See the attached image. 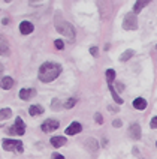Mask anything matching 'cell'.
<instances>
[{
  "label": "cell",
  "mask_w": 157,
  "mask_h": 159,
  "mask_svg": "<svg viewBox=\"0 0 157 159\" xmlns=\"http://www.w3.org/2000/svg\"><path fill=\"white\" fill-rule=\"evenodd\" d=\"M61 74V66L55 62H45L39 68V81L42 83H51Z\"/></svg>",
  "instance_id": "obj_1"
},
{
  "label": "cell",
  "mask_w": 157,
  "mask_h": 159,
  "mask_svg": "<svg viewBox=\"0 0 157 159\" xmlns=\"http://www.w3.org/2000/svg\"><path fill=\"white\" fill-rule=\"evenodd\" d=\"M54 26H55V30L59 33H61L63 36L69 38L70 41L75 39V29H73V26L70 23H68L66 20H63L60 15H57L54 18Z\"/></svg>",
  "instance_id": "obj_2"
},
{
  "label": "cell",
  "mask_w": 157,
  "mask_h": 159,
  "mask_svg": "<svg viewBox=\"0 0 157 159\" xmlns=\"http://www.w3.org/2000/svg\"><path fill=\"white\" fill-rule=\"evenodd\" d=\"M2 144H3V149L8 152H18V153H23L24 152V144L21 141H18V140H11V138H5L3 141H2Z\"/></svg>",
  "instance_id": "obj_3"
},
{
  "label": "cell",
  "mask_w": 157,
  "mask_h": 159,
  "mask_svg": "<svg viewBox=\"0 0 157 159\" xmlns=\"http://www.w3.org/2000/svg\"><path fill=\"white\" fill-rule=\"evenodd\" d=\"M8 134H11V135H24V132H26V125H24V120L21 119V117H17L15 119V123H14V126H11V128H8V131H6Z\"/></svg>",
  "instance_id": "obj_4"
},
{
  "label": "cell",
  "mask_w": 157,
  "mask_h": 159,
  "mask_svg": "<svg viewBox=\"0 0 157 159\" xmlns=\"http://www.w3.org/2000/svg\"><path fill=\"white\" fill-rule=\"evenodd\" d=\"M123 27H124L126 30H136V29H138V18H136V14L129 12V14L124 17Z\"/></svg>",
  "instance_id": "obj_5"
},
{
  "label": "cell",
  "mask_w": 157,
  "mask_h": 159,
  "mask_svg": "<svg viewBox=\"0 0 157 159\" xmlns=\"http://www.w3.org/2000/svg\"><path fill=\"white\" fill-rule=\"evenodd\" d=\"M59 126H60V122H59V120L48 119V120H45L44 123L41 125V129H42L44 132H52V131L59 129Z\"/></svg>",
  "instance_id": "obj_6"
},
{
  "label": "cell",
  "mask_w": 157,
  "mask_h": 159,
  "mask_svg": "<svg viewBox=\"0 0 157 159\" xmlns=\"http://www.w3.org/2000/svg\"><path fill=\"white\" fill-rule=\"evenodd\" d=\"M81 131H82V126H81V123H79V122H72V123L66 128L64 134H68V135H76V134H79Z\"/></svg>",
  "instance_id": "obj_7"
},
{
  "label": "cell",
  "mask_w": 157,
  "mask_h": 159,
  "mask_svg": "<svg viewBox=\"0 0 157 159\" xmlns=\"http://www.w3.org/2000/svg\"><path fill=\"white\" fill-rule=\"evenodd\" d=\"M129 137L132 140H139L141 138V126L139 123H132L129 128Z\"/></svg>",
  "instance_id": "obj_8"
},
{
  "label": "cell",
  "mask_w": 157,
  "mask_h": 159,
  "mask_svg": "<svg viewBox=\"0 0 157 159\" xmlns=\"http://www.w3.org/2000/svg\"><path fill=\"white\" fill-rule=\"evenodd\" d=\"M18 96L21 98L23 101H28L30 98H35L36 96V90L35 89H21Z\"/></svg>",
  "instance_id": "obj_9"
},
{
  "label": "cell",
  "mask_w": 157,
  "mask_h": 159,
  "mask_svg": "<svg viewBox=\"0 0 157 159\" xmlns=\"http://www.w3.org/2000/svg\"><path fill=\"white\" fill-rule=\"evenodd\" d=\"M11 50H9V44L8 39L3 35H0V56H9Z\"/></svg>",
  "instance_id": "obj_10"
},
{
  "label": "cell",
  "mask_w": 157,
  "mask_h": 159,
  "mask_svg": "<svg viewBox=\"0 0 157 159\" xmlns=\"http://www.w3.org/2000/svg\"><path fill=\"white\" fill-rule=\"evenodd\" d=\"M33 30H35V27H33V24H32L30 21H23V23L20 24V32H21L23 35H30Z\"/></svg>",
  "instance_id": "obj_11"
},
{
  "label": "cell",
  "mask_w": 157,
  "mask_h": 159,
  "mask_svg": "<svg viewBox=\"0 0 157 159\" xmlns=\"http://www.w3.org/2000/svg\"><path fill=\"white\" fill-rule=\"evenodd\" d=\"M85 147H87L88 152H91V153H96L99 150V144L94 138H87L85 140Z\"/></svg>",
  "instance_id": "obj_12"
},
{
  "label": "cell",
  "mask_w": 157,
  "mask_h": 159,
  "mask_svg": "<svg viewBox=\"0 0 157 159\" xmlns=\"http://www.w3.org/2000/svg\"><path fill=\"white\" fill-rule=\"evenodd\" d=\"M133 107H135V110L142 111V110L147 108V101H145L144 98H136V99L133 101Z\"/></svg>",
  "instance_id": "obj_13"
},
{
  "label": "cell",
  "mask_w": 157,
  "mask_h": 159,
  "mask_svg": "<svg viewBox=\"0 0 157 159\" xmlns=\"http://www.w3.org/2000/svg\"><path fill=\"white\" fill-rule=\"evenodd\" d=\"M51 144L55 147V149L63 147V146L66 144V137H52V138H51Z\"/></svg>",
  "instance_id": "obj_14"
},
{
  "label": "cell",
  "mask_w": 157,
  "mask_h": 159,
  "mask_svg": "<svg viewBox=\"0 0 157 159\" xmlns=\"http://www.w3.org/2000/svg\"><path fill=\"white\" fill-rule=\"evenodd\" d=\"M0 86H2V89H5V90H9V89L14 87V80L11 78V77H3L2 81H0Z\"/></svg>",
  "instance_id": "obj_15"
},
{
  "label": "cell",
  "mask_w": 157,
  "mask_h": 159,
  "mask_svg": "<svg viewBox=\"0 0 157 159\" xmlns=\"http://www.w3.org/2000/svg\"><path fill=\"white\" fill-rule=\"evenodd\" d=\"M44 113V108L41 105H32L28 108V114L32 116V117H35V116H39Z\"/></svg>",
  "instance_id": "obj_16"
},
{
  "label": "cell",
  "mask_w": 157,
  "mask_h": 159,
  "mask_svg": "<svg viewBox=\"0 0 157 159\" xmlns=\"http://www.w3.org/2000/svg\"><path fill=\"white\" fill-rule=\"evenodd\" d=\"M148 5V0H141V2H136L135 5H133V14H138V12H141L142 9L145 8Z\"/></svg>",
  "instance_id": "obj_17"
},
{
  "label": "cell",
  "mask_w": 157,
  "mask_h": 159,
  "mask_svg": "<svg viewBox=\"0 0 157 159\" xmlns=\"http://www.w3.org/2000/svg\"><path fill=\"white\" fill-rule=\"evenodd\" d=\"M108 87H109V92H111V95H112V98H114V101L117 102V104H123V99L120 96H118V93H117V90L114 89V86L112 84H108Z\"/></svg>",
  "instance_id": "obj_18"
},
{
  "label": "cell",
  "mask_w": 157,
  "mask_h": 159,
  "mask_svg": "<svg viewBox=\"0 0 157 159\" xmlns=\"http://www.w3.org/2000/svg\"><path fill=\"white\" fill-rule=\"evenodd\" d=\"M11 116H12V110H11V108H2V110H0V120L9 119Z\"/></svg>",
  "instance_id": "obj_19"
},
{
  "label": "cell",
  "mask_w": 157,
  "mask_h": 159,
  "mask_svg": "<svg viewBox=\"0 0 157 159\" xmlns=\"http://www.w3.org/2000/svg\"><path fill=\"white\" fill-rule=\"evenodd\" d=\"M133 54H135V51H133V50H126V51L120 56V62H127V60L130 59Z\"/></svg>",
  "instance_id": "obj_20"
},
{
  "label": "cell",
  "mask_w": 157,
  "mask_h": 159,
  "mask_svg": "<svg viewBox=\"0 0 157 159\" xmlns=\"http://www.w3.org/2000/svg\"><path fill=\"white\" fill-rule=\"evenodd\" d=\"M114 80H115V71L114 69H108L106 71V81H108V84H112Z\"/></svg>",
  "instance_id": "obj_21"
},
{
  "label": "cell",
  "mask_w": 157,
  "mask_h": 159,
  "mask_svg": "<svg viewBox=\"0 0 157 159\" xmlns=\"http://www.w3.org/2000/svg\"><path fill=\"white\" fill-rule=\"evenodd\" d=\"M76 102H78V98H70V99H68V101L64 102V105L63 107H64V108H68V110H70V108L75 105Z\"/></svg>",
  "instance_id": "obj_22"
},
{
  "label": "cell",
  "mask_w": 157,
  "mask_h": 159,
  "mask_svg": "<svg viewBox=\"0 0 157 159\" xmlns=\"http://www.w3.org/2000/svg\"><path fill=\"white\" fill-rule=\"evenodd\" d=\"M54 45H55L57 50H63V48H64V42H63L61 39H57V41L54 42Z\"/></svg>",
  "instance_id": "obj_23"
},
{
  "label": "cell",
  "mask_w": 157,
  "mask_h": 159,
  "mask_svg": "<svg viewBox=\"0 0 157 159\" xmlns=\"http://www.w3.org/2000/svg\"><path fill=\"white\" fill-rule=\"evenodd\" d=\"M51 107H52V108H54V110H59V108H60V107H61L60 101H59V99H52Z\"/></svg>",
  "instance_id": "obj_24"
},
{
  "label": "cell",
  "mask_w": 157,
  "mask_h": 159,
  "mask_svg": "<svg viewBox=\"0 0 157 159\" xmlns=\"http://www.w3.org/2000/svg\"><path fill=\"white\" fill-rule=\"evenodd\" d=\"M150 128H151V129H157V116L151 119V122H150Z\"/></svg>",
  "instance_id": "obj_25"
},
{
  "label": "cell",
  "mask_w": 157,
  "mask_h": 159,
  "mask_svg": "<svg viewBox=\"0 0 157 159\" xmlns=\"http://www.w3.org/2000/svg\"><path fill=\"white\" fill-rule=\"evenodd\" d=\"M94 119H96V122L99 125L103 123V117H102V114H100V113H96V114H94Z\"/></svg>",
  "instance_id": "obj_26"
},
{
  "label": "cell",
  "mask_w": 157,
  "mask_h": 159,
  "mask_svg": "<svg viewBox=\"0 0 157 159\" xmlns=\"http://www.w3.org/2000/svg\"><path fill=\"white\" fill-rule=\"evenodd\" d=\"M90 53L93 54L94 57H97V56H99V48H97V47H91V48H90Z\"/></svg>",
  "instance_id": "obj_27"
},
{
  "label": "cell",
  "mask_w": 157,
  "mask_h": 159,
  "mask_svg": "<svg viewBox=\"0 0 157 159\" xmlns=\"http://www.w3.org/2000/svg\"><path fill=\"white\" fill-rule=\"evenodd\" d=\"M121 125H123V122L120 120V119H115V120L112 122V126H114V128H120Z\"/></svg>",
  "instance_id": "obj_28"
},
{
  "label": "cell",
  "mask_w": 157,
  "mask_h": 159,
  "mask_svg": "<svg viewBox=\"0 0 157 159\" xmlns=\"http://www.w3.org/2000/svg\"><path fill=\"white\" fill-rule=\"evenodd\" d=\"M52 159H64V156L60 153H52Z\"/></svg>",
  "instance_id": "obj_29"
},
{
  "label": "cell",
  "mask_w": 157,
  "mask_h": 159,
  "mask_svg": "<svg viewBox=\"0 0 157 159\" xmlns=\"http://www.w3.org/2000/svg\"><path fill=\"white\" fill-rule=\"evenodd\" d=\"M2 23H3V24H8L9 20H8V18H3V20H2Z\"/></svg>",
  "instance_id": "obj_30"
},
{
  "label": "cell",
  "mask_w": 157,
  "mask_h": 159,
  "mask_svg": "<svg viewBox=\"0 0 157 159\" xmlns=\"http://www.w3.org/2000/svg\"><path fill=\"white\" fill-rule=\"evenodd\" d=\"M117 86H118V90H123V89H124V87H123L121 83H117Z\"/></svg>",
  "instance_id": "obj_31"
},
{
  "label": "cell",
  "mask_w": 157,
  "mask_h": 159,
  "mask_svg": "<svg viewBox=\"0 0 157 159\" xmlns=\"http://www.w3.org/2000/svg\"><path fill=\"white\" fill-rule=\"evenodd\" d=\"M2 74H3V65L0 63V75H2Z\"/></svg>",
  "instance_id": "obj_32"
},
{
  "label": "cell",
  "mask_w": 157,
  "mask_h": 159,
  "mask_svg": "<svg viewBox=\"0 0 157 159\" xmlns=\"http://www.w3.org/2000/svg\"><path fill=\"white\" fill-rule=\"evenodd\" d=\"M156 50H157V45H156Z\"/></svg>",
  "instance_id": "obj_33"
},
{
  "label": "cell",
  "mask_w": 157,
  "mask_h": 159,
  "mask_svg": "<svg viewBox=\"0 0 157 159\" xmlns=\"http://www.w3.org/2000/svg\"><path fill=\"white\" fill-rule=\"evenodd\" d=\"M156 146H157V143H156Z\"/></svg>",
  "instance_id": "obj_34"
}]
</instances>
